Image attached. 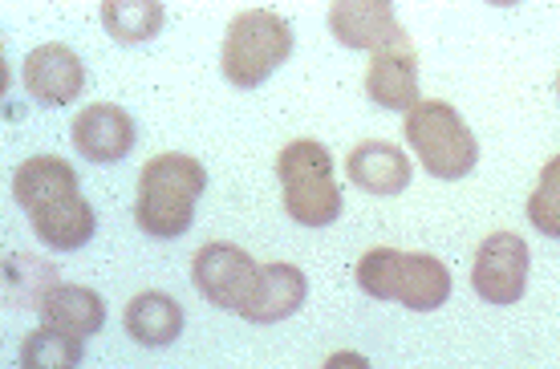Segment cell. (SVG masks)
Here are the masks:
<instances>
[{
  "label": "cell",
  "instance_id": "8992f818",
  "mask_svg": "<svg viewBox=\"0 0 560 369\" xmlns=\"http://www.w3.org/2000/svg\"><path fill=\"white\" fill-rule=\"evenodd\" d=\"M528 269H533L528 240H520L516 231H491L479 243L471 284L488 305H516L528 293Z\"/></svg>",
  "mask_w": 560,
  "mask_h": 369
},
{
  "label": "cell",
  "instance_id": "8fae6325",
  "mask_svg": "<svg viewBox=\"0 0 560 369\" xmlns=\"http://www.w3.org/2000/svg\"><path fill=\"white\" fill-rule=\"evenodd\" d=\"M365 94H370V102H378L382 110H402V114L415 110L422 102L415 45H394V49H382V53L370 57Z\"/></svg>",
  "mask_w": 560,
  "mask_h": 369
},
{
  "label": "cell",
  "instance_id": "7a4b0ae2",
  "mask_svg": "<svg viewBox=\"0 0 560 369\" xmlns=\"http://www.w3.org/2000/svg\"><path fill=\"white\" fill-rule=\"evenodd\" d=\"M284 212L301 227H329L341 215V187L334 183V155L317 139L289 142L277 158Z\"/></svg>",
  "mask_w": 560,
  "mask_h": 369
},
{
  "label": "cell",
  "instance_id": "7c38bea8",
  "mask_svg": "<svg viewBox=\"0 0 560 369\" xmlns=\"http://www.w3.org/2000/svg\"><path fill=\"white\" fill-rule=\"evenodd\" d=\"M305 297H308V281L296 264H265L253 300L244 305L240 317L253 321V325H277V321H289L293 312H301Z\"/></svg>",
  "mask_w": 560,
  "mask_h": 369
},
{
  "label": "cell",
  "instance_id": "ac0fdd59",
  "mask_svg": "<svg viewBox=\"0 0 560 369\" xmlns=\"http://www.w3.org/2000/svg\"><path fill=\"white\" fill-rule=\"evenodd\" d=\"M102 25L118 45H142L163 28L167 9L159 0H106L98 9Z\"/></svg>",
  "mask_w": 560,
  "mask_h": 369
},
{
  "label": "cell",
  "instance_id": "2e32d148",
  "mask_svg": "<svg viewBox=\"0 0 560 369\" xmlns=\"http://www.w3.org/2000/svg\"><path fill=\"white\" fill-rule=\"evenodd\" d=\"M28 224L37 231V240L49 243L54 252H78V248H85V243L94 240L98 219H94V207L78 195V199H66V203L49 207V212L33 215Z\"/></svg>",
  "mask_w": 560,
  "mask_h": 369
},
{
  "label": "cell",
  "instance_id": "7402d4cb",
  "mask_svg": "<svg viewBox=\"0 0 560 369\" xmlns=\"http://www.w3.org/2000/svg\"><path fill=\"white\" fill-rule=\"evenodd\" d=\"M528 219H533L536 231L560 240V187L536 183V191L528 195Z\"/></svg>",
  "mask_w": 560,
  "mask_h": 369
},
{
  "label": "cell",
  "instance_id": "ffe728a7",
  "mask_svg": "<svg viewBox=\"0 0 560 369\" xmlns=\"http://www.w3.org/2000/svg\"><path fill=\"white\" fill-rule=\"evenodd\" d=\"M85 357L82 337L57 333V329H33L21 341V369H78Z\"/></svg>",
  "mask_w": 560,
  "mask_h": 369
},
{
  "label": "cell",
  "instance_id": "277c9868",
  "mask_svg": "<svg viewBox=\"0 0 560 369\" xmlns=\"http://www.w3.org/2000/svg\"><path fill=\"white\" fill-rule=\"evenodd\" d=\"M293 45V25L280 13L248 9V13L232 16V25L224 33V57H220L224 78L236 90H253L289 61Z\"/></svg>",
  "mask_w": 560,
  "mask_h": 369
},
{
  "label": "cell",
  "instance_id": "30bf717a",
  "mask_svg": "<svg viewBox=\"0 0 560 369\" xmlns=\"http://www.w3.org/2000/svg\"><path fill=\"white\" fill-rule=\"evenodd\" d=\"M78 195H82V191H78V170L57 155L25 158L13 175V199L28 219L49 212V207H57V203H66V199H78Z\"/></svg>",
  "mask_w": 560,
  "mask_h": 369
},
{
  "label": "cell",
  "instance_id": "d6986e66",
  "mask_svg": "<svg viewBox=\"0 0 560 369\" xmlns=\"http://www.w3.org/2000/svg\"><path fill=\"white\" fill-rule=\"evenodd\" d=\"M57 269L37 255L16 252L4 260V293L16 309H42V300L57 288Z\"/></svg>",
  "mask_w": 560,
  "mask_h": 369
},
{
  "label": "cell",
  "instance_id": "e0dca14e",
  "mask_svg": "<svg viewBox=\"0 0 560 369\" xmlns=\"http://www.w3.org/2000/svg\"><path fill=\"white\" fill-rule=\"evenodd\" d=\"M447 297H451L447 264L427 252H407V260H402V281H398V305H407L410 312H434L439 305H447Z\"/></svg>",
  "mask_w": 560,
  "mask_h": 369
},
{
  "label": "cell",
  "instance_id": "9c48e42d",
  "mask_svg": "<svg viewBox=\"0 0 560 369\" xmlns=\"http://www.w3.org/2000/svg\"><path fill=\"white\" fill-rule=\"evenodd\" d=\"M21 78H25L28 98H37L42 106H70L82 94L85 66L70 45L49 41L25 57V73Z\"/></svg>",
  "mask_w": 560,
  "mask_h": 369
},
{
  "label": "cell",
  "instance_id": "5b68a950",
  "mask_svg": "<svg viewBox=\"0 0 560 369\" xmlns=\"http://www.w3.org/2000/svg\"><path fill=\"white\" fill-rule=\"evenodd\" d=\"M256 281H260V264L236 243H203L191 260V284L215 309L244 312L256 293Z\"/></svg>",
  "mask_w": 560,
  "mask_h": 369
},
{
  "label": "cell",
  "instance_id": "ba28073f",
  "mask_svg": "<svg viewBox=\"0 0 560 369\" xmlns=\"http://www.w3.org/2000/svg\"><path fill=\"white\" fill-rule=\"evenodd\" d=\"M78 155L90 163H118L135 151V118L114 102H94L78 110L70 130Z\"/></svg>",
  "mask_w": 560,
  "mask_h": 369
},
{
  "label": "cell",
  "instance_id": "3957f363",
  "mask_svg": "<svg viewBox=\"0 0 560 369\" xmlns=\"http://www.w3.org/2000/svg\"><path fill=\"white\" fill-rule=\"evenodd\" d=\"M407 142L434 179H463L479 163V142L451 102L427 98L407 114Z\"/></svg>",
  "mask_w": 560,
  "mask_h": 369
},
{
  "label": "cell",
  "instance_id": "cb8c5ba5",
  "mask_svg": "<svg viewBox=\"0 0 560 369\" xmlns=\"http://www.w3.org/2000/svg\"><path fill=\"white\" fill-rule=\"evenodd\" d=\"M557 94H560V73H557Z\"/></svg>",
  "mask_w": 560,
  "mask_h": 369
},
{
  "label": "cell",
  "instance_id": "4fadbf2b",
  "mask_svg": "<svg viewBox=\"0 0 560 369\" xmlns=\"http://www.w3.org/2000/svg\"><path fill=\"white\" fill-rule=\"evenodd\" d=\"M346 170L350 179L370 195H398L410 187V158L394 146V142L370 139L358 142L346 158Z\"/></svg>",
  "mask_w": 560,
  "mask_h": 369
},
{
  "label": "cell",
  "instance_id": "52a82bcc",
  "mask_svg": "<svg viewBox=\"0 0 560 369\" xmlns=\"http://www.w3.org/2000/svg\"><path fill=\"white\" fill-rule=\"evenodd\" d=\"M329 33L346 49H365V53L410 45L390 0H337V4H329Z\"/></svg>",
  "mask_w": 560,
  "mask_h": 369
},
{
  "label": "cell",
  "instance_id": "603a6c76",
  "mask_svg": "<svg viewBox=\"0 0 560 369\" xmlns=\"http://www.w3.org/2000/svg\"><path fill=\"white\" fill-rule=\"evenodd\" d=\"M322 369H370V361H365L362 354H353V349H341V354L325 357Z\"/></svg>",
  "mask_w": 560,
  "mask_h": 369
},
{
  "label": "cell",
  "instance_id": "5bb4252c",
  "mask_svg": "<svg viewBox=\"0 0 560 369\" xmlns=\"http://www.w3.org/2000/svg\"><path fill=\"white\" fill-rule=\"evenodd\" d=\"M42 317L45 325L57 329V333H70V337H94L102 325H106V305L94 288H82V284H57L54 293L42 300Z\"/></svg>",
  "mask_w": 560,
  "mask_h": 369
},
{
  "label": "cell",
  "instance_id": "6da1fadb",
  "mask_svg": "<svg viewBox=\"0 0 560 369\" xmlns=\"http://www.w3.org/2000/svg\"><path fill=\"white\" fill-rule=\"evenodd\" d=\"M208 187V170L191 155H154L139 175L135 219L154 240H179L196 219V199Z\"/></svg>",
  "mask_w": 560,
  "mask_h": 369
},
{
  "label": "cell",
  "instance_id": "9a60e30c",
  "mask_svg": "<svg viewBox=\"0 0 560 369\" xmlns=\"http://www.w3.org/2000/svg\"><path fill=\"white\" fill-rule=\"evenodd\" d=\"M127 333L147 349H163L183 333V305L167 293H139L127 305Z\"/></svg>",
  "mask_w": 560,
  "mask_h": 369
},
{
  "label": "cell",
  "instance_id": "44dd1931",
  "mask_svg": "<svg viewBox=\"0 0 560 369\" xmlns=\"http://www.w3.org/2000/svg\"><path fill=\"white\" fill-rule=\"evenodd\" d=\"M402 260H407V252H398V248H370L358 260V288L374 300H398Z\"/></svg>",
  "mask_w": 560,
  "mask_h": 369
}]
</instances>
